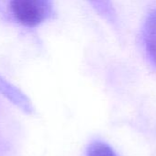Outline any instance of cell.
<instances>
[{
    "instance_id": "6da1fadb",
    "label": "cell",
    "mask_w": 156,
    "mask_h": 156,
    "mask_svg": "<svg viewBox=\"0 0 156 156\" xmlns=\"http://www.w3.org/2000/svg\"><path fill=\"white\" fill-rule=\"evenodd\" d=\"M16 19L27 27H36L52 14L51 0H11Z\"/></svg>"
},
{
    "instance_id": "7a4b0ae2",
    "label": "cell",
    "mask_w": 156,
    "mask_h": 156,
    "mask_svg": "<svg viewBox=\"0 0 156 156\" xmlns=\"http://www.w3.org/2000/svg\"><path fill=\"white\" fill-rule=\"evenodd\" d=\"M143 39L148 55L156 65V11L150 14L145 22Z\"/></svg>"
},
{
    "instance_id": "3957f363",
    "label": "cell",
    "mask_w": 156,
    "mask_h": 156,
    "mask_svg": "<svg viewBox=\"0 0 156 156\" xmlns=\"http://www.w3.org/2000/svg\"><path fill=\"white\" fill-rule=\"evenodd\" d=\"M87 156H117L114 151L105 143L95 142L87 151Z\"/></svg>"
}]
</instances>
